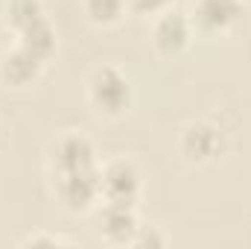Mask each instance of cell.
I'll list each match as a JSON object with an SVG mask.
<instances>
[{
  "mask_svg": "<svg viewBox=\"0 0 251 249\" xmlns=\"http://www.w3.org/2000/svg\"><path fill=\"white\" fill-rule=\"evenodd\" d=\"M88 97L94 103V109L100 115H108V118H120L128 103H131V85H128V76H126L120 67L114 64H102L91 73V82H88Z\"/></svg>",
  "mask_w": 251,
  "mask_h": 249,
  "instance_id": "6da1fadb",
  "label": "cell"
},
{
  "mask_svg": "<svg viewBox=\"0 0 251 249\" xmlns=\"http://www.w3.org/2000/svg\"><path fill=\"white\" fill-rule=\"evenodd\" d=\"M56 196L67 211L82 214L100 199V167L56 173Z\"/></svg>",
  "mask_w": 251,
  "mask_h": 249,
  "instance_id": "7a4b0ae2",
  "label": "cell"
},
{
  "mask_svg": "<svg viewBox=\"0 0 251 249\" xmlns=\"http://www.w3.org/2000/svg\"><path fill=\"white\" fill-rule=\"evenodd\" d=\"M137 196H140V173L131 161L114 158L105 167H100V199L134 205Z\"/></svg>",
  "mask_w": 251,
  "mask_h": 249,
  "instance_id": "3957f363",
  "label": "cell"
},
{
  "mask_svg": "<svg viewBox=\"0 0 251 249\" xmlns=\"http://www.w3.org/2000/svg\"><path fill=\"white\" fill-rule=\"evenodd\" d=\"M222 150H225L222 129H216L213 124L193 121V124H187L181 129V153L187 156L190 161H196V164L213 161Z\"/></svg>",
  "mask_w": 251,
  "mask_h": 249,
  "instance_id": "277c9868",
  "label": "cell"
},
{
  "mask_svg": "<svg viewBox=\"0 0 251 249\" xmlns=\"http://www.w3.org/2000/svg\"><path fill=\"white\" fill-rule=\"evenodd\" d=\"M97 167V150L91 138L82 132H67L53 147V170L56 173H70V170H91Z\"/></svg>",
  "mask_w": 251,
  "mask_h": 249,
  "instance_id": "5b68a950",
  "label": "cell"
},
{
  "mask_svg": "<svg viewBox=\"0 0 251 249\" xmlns=\"http://www.w3.org/2000/svg\"><path fill=\"white\" fill-rule=\"evenodd\" d=\"M243 12H246L243 0H196L193 24L201 32H225L243 18Z\"/></svg>",
  "mask_w": 251,
  "mask_h": 249,
  "instance_id": "8992f818",
  "label": "cell"
},
{
  "mask_svg": "<svg viewBox=\"0 0 251 249\" xmlns=\"http://www.w3.org/2000/svg\"><path fill=\"white\" fill-rule=\"evenodd\" d=\"M137 211L126 202H105L100 211V235L108 244H131L137 235Z\"/></svg>",
  "mask_w": 251,
  "mask_h": 249,
  "instance_id": "52a82bcc",
  "label": "cell"
},
{
  "mask_svg": "<svg viewBox=\"0 0 251 249\" xmlns=\"http://www.w3.org/2000/svg\"><path fill=\"white\" fill-rule=\"evenodd\" d=\"M193 38V21L181 12H164L155 24L152 41L164 56H178Z\"/></svg>",
  "mask_w": 251,
  "mask_h": 249,
  "instance_id": "ba28073f",
  "label": "cell"
},
{
  "mask_svg": "<svg viewBox=\"0 0 251 249\" xmlns=\"http://www.w3.org/2000/svg\"><path fill=\"white\" fill-rule=\"evenodd\" d=\"M41 67H44V62H41L38 56H32L26 47L18 44L12 53H6V59L0 64V73H3V79H6L9 85L26 88V85H32V82L41 76Z\"/></svg>",
  "mask_w": 251,
  "mask_h": 249,
  "instance_id": "9c48e42d",
  "label": "cell"
},
{
  "mask_svg": "<svg viewBox=\"0 0 251 249\" xmlns=\"http://www.w3.org/2000/svg\"><path fill=\"white\" fill-rule=\"evenodd\" d=\"M18 35H21V38H18V44H21V47H26V50H29L32 56H38L41 62H47V59L56 53V30L50 27V21H47V18L35 21L32 27L21 30Z\"/></svg>",
  "mask_w": 251,
  "mask_h": 249,
  "instance_id": "30bf717a",
  "label": "cell"
},
{
  "mask_svg": "<svg viewBox=\"0 0 251 249\" xmlns=\"http://www.w3.org/2000/svg\"><path fill=\"white\" fill-rule=\"evenodd\" d=\"M41 18H47L41 0H9V6H6V24H9L15 32L32 27V24L41 21Z\"/></svg>",
  "mask_w": 251,
  "mask_h": 249,
  "instance_id": "8fae6325",
  "label": "cell"
},
{
  "mask_svg": "<svg viewBox=\"0 0 251 249\" xmlns=\"http://www.w3.org/2000/svg\"><path fill=\"white\" fill-rule=\"evenodd\" d=\"M128 9L126 0H85V15L88 21L100 24V27H111L123 18V12Z\"/></svg>",
  "mask_w": 251,
  "mask_h": 249,
  "instance_id": "7c38bea8",
  "label": "cell"
},
{
  "mask_svg": "<svg viewBox=\"0 0 251 249\" xmlns=\"http://www.w3.org/2000/svg\"><path fill=\"white\" fill-rule=\"evenodd\" d=\"M126 6L134 15H155V12H164L170 6V0H126Z\"/></svg>",
  "mask_w": 251,
  "mask_h": 249,
  "instance_id": "4fadbf2b",
  "label": "cell"
},
{
  "mask_svg": "<svg viewBox=\"0 0 251 249\" xmlns=\"http://www.w3.org/2000/svg\"><path fill=\"white\" fill-rule=\"evenodd\" d=\"M167 238L164 235H158L155 229H149V232H143V226L137 229V235H134V241H131V247H161Z\"/></svg>",
  "mask_w": 251,
  "mask_h": 249,
  "instance_id": "5bb4252c",
  "label": "cell"
},
{
  "mask_svg": "<svg viewBox=\"0 0 251 249\" xmlns=\"http://www.w3.org/2000/svg\"><path fill=\"white\" fill-rule=\"evenodd\" d=\"M62 244H70L64 238H53V235H38V238H26L24 247H62Z\"/></svg>",
  "mask_w": 251,
  "mask_h": 249,
  "instance_id": "9a60e30c",
  "label": "cell"
}]
</instances>
